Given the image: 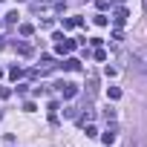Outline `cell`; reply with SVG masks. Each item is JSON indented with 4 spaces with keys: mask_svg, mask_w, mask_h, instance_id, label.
<instances>
[{
    "mask_svg": "<svg viewBox=\"0 0 147 147\" xmlns=\"http://www.w3.org/2000/svg\"><path fill=\"white\" fill-rule=\"evenodd\" d=\"M58 90H61L63 98H75V95H78V87H75V84H69V81H66V84H58Z\"/></svg>",
    "mask_w": 147,
    "mask_h": 147,
    "instance_id": "obj_1",
    "label": "cell"
},
{
    "mask_svg": "<svg viewBox=\"0 0 147 147\" xmlns=\"http://www.w3.org/2000/svg\"><path fill=\"white\" fill-rule=\"evenodd\" d=\"M115 136H118V130H115V124H110V127H107V130L101 133V141H104V144L110 147V144L115 141Z\"/></svg>",
    "mask_w": 147,
    "mask_h": 147,
    "instance_id": "obj_2",
    "label": "cell"
},
{
    "mask_svg": "<svg viewBox=\"0 0 147 147\" xmlns=\"http://www.w3.org/2000/svg\"><path fill=\"white\" fill-rule=\"evenodd\" d=\"M61 66H63V69H69V72H78V69H81V61H75V58H66Z\"/></svg>",
    "mask_w": 147,
    "mask_h": 147,
    "instance_id": "obj_3",
    "label": "cell"
},
{
    "mask_svg": "<svg viewBox=\"0 0 147 147\" xmlns=\"http://www.w3.org/2000/svg\"><path fill=\"white\" fill-rule=\"evenodd\" d=\"M12 49H15V52H20V55H32V46H29V43H18V40H15V43H12Z\"/></svg>",
    "mask_w": 147,
    "mask_h": 147,
    "instance_id": "obj_4",
    "label": "cell"
},
{
    "mask_svg": "<svg viewBox=\"0 0 147 147\" xmlns=\"http://www.w3.org/2000/svg\"><path fill=\"white\" fill-rule=\"evenodd\" d=\"M84 20L81 18H63V29H75V26H81Z\"/></svg>",
    "mask_w": 147,
    "mask_h": 147,
    "instance_id": "obj_5",
    "label": "cell"
},
{
    "mask_svg": "<svg viewBox=\"0 0 147 147\" xmlns=\"http://www.w3.org/2000/svg\"><path fill=\"white\" fill-rule=\"evenodd\" d=\"M113 20H115V26H121V23L127 20V9H121V6H118V9H115V18H113Z\"/></svg>",
    "mask_w": 147,
    "mask_h": 147,
    "instance_id": "obj_6",
    "label": "cell"
},
{
    "mask_svg": "<svg viewBox=\"0 0 147 147\" xmlns=\"http://www.w3.org/2000/svg\"><path fill=\"white\" fill-rule=\"evenodd\" d=\"M107 98H110V101H118V98H121V90H118V87H107Z\"/></svg>",
    "mask_w": 147,
    "mask_h": 147,
    "instance_id": "obj_7",
    "label": "cell"
},
{
    "mask_svg": "<svg viewBox=\"0 0 147 147\" xmlns=\"http://www.w3.org/2000/svg\"><path fill=\"white\" fill-rule=\"evenodd\" d=\"M9 78H12V81L23 78V69H20V66H12V69H9Z\"/></svg>",
    "mask_w": 147,
    "mask_h": 147,
    "instance_id": "obj_8",
    "label": "cell"
},
{
    "mask_svg": "<svg viewBox=\"0 0 147 147\" xmlns=\"http://www.w3.org/2000/svg\"><path fill=\"white\" fill-rule=\"evenodd\" d=\"M32 32H35V26H32V23H23V26H20V35H23V38H29Z\"/></svg>",
    "mask_w": 147,
    "mask_h": 147,
    "instance_id": "obj_9",
    "label": "cell"
},
{
    "mask_svg": "<svg viewBox=\"0 0 147 147\" xmlns=\"http://www.w3.org/2000/svg\"><path fill=\"white\" fill-rule=\"evenodd\" d=\"M40 63H43V69H52V66H55V61H52L49 55H43V58H40Z\"/></svg>",
    "mask_w": 147,
    "mask_h": 147,
    "instance_id": "obj_10",
    "label": "cell"
},
{
    "mask_svg": "<svg viewBox=\"0 0 147 147\" xmlns=\"http://www.w3.org/2000/svg\"><path fill=\"white\" fill-rule=\"evenodd\" d=\"M6 23L15 26V23H18V12H9V15H6Z\"/></svg>",
    "mask_w": 147,
    "mask_h": 147,
    "instance_id": "obj_11",
    "label": "cell"
},
{
    "mask_svg": "<svg viewBox=\"0 0 147 147\" xmlns=\"http://www.w3.org/2000/svg\"><path fill=\"white\" fill-rule=\"evenodd\" d=\"M110 20H107V15H95V26H107Z\"/></svg>",
    "mask_w": 147,
    "mask_h": 147,
    "instance_id": "obj_12",
    "label": "cell"
},
{
    "mask_svg": "<svg viewBox=\"0 0 147 147\" xmlns=\"http://www.w3.org/2000/svg\"><path fill=\"white\" fill-rule=\"evenodd\" d=\"M104 118H107V121H110V118H115V110H113V107H107V110H104Z\"/></svg>",
    "mask_w": 147,
    "mask_h": 147,
    "instance_id": "obj_13",
    "label": "cell"
},
{
    "mask_svg": "<svg viewBox=\"0 0 147 147\" xmlns=\"http://www.w3.org/2000/svg\"><path fill=\"white\" fill-rule=\"evenodd\" d=\"M95 6H98V9H107L110 3H107V0H95Z\"/></svg>",
    "mask_w": 147,
    "mask_h": 147,
    "instance_id": "obj_14",
    "label": "cell"
},
{
    "mask_svg": "<svg viewBox=\"0 0 147 147\" xmlns=\"http://www.w3.org/2000/svg\"><path fill=\"white\" fill-rule=\"evenodd\" d=\"M141 6H144V12H147V0H141Z\"/></svg>",
    "mask_w": 147,
    "mask_h": 147,
    "instance_id": "obj_15",
    "label": "cell"
},
{
    "mask_svg": "<svg viewBox=\"0 0 147 147\" xmlns=\"http://www.w3.org/2000/svg\"><path fill=\"white\" fill-rule=\"evenodd\" d=\"M3 46H6V43H3V40H0V49H3Z\"/></svg>",
    "mask_w": 147,
    "mask_h": 147,
    "instance_id": "obj_16",
    "label": "cell"
},
{
    "mask_svg": "<svg viewBox=\"0 0 147 147\" xmlns=\"http://www.w3.org/2000/svg\"><path fill=\"white\" fill-rule=\"evenodd\" d=\"M0 78H3V69H0Z\"/></svg>",
    "mask_w": 147,
    "mask_h": 147,
    "instance_id": "obj_17",
    "label": "cell"
},
{
    "mask_svg": "<svg viewBox=\"0 0 147 147\" xmlns=\"http://www.w3.org/2000/svg\"><path fill=\"white\" fill-rule=\"evenodd\" d=\"M18 3H23V0H18Z\"/></svg>",
    "mask_w": 147,
    "mask_h": 147,
    "instance_id": "obj_18",
    "label": "cell"
},
{
    "mask_svg": "<svg viewBox=\"0 0 147 147\" xmlns=\"http://www.w3.org/2000/svg\"><path fill=\"white\" fill-rule=\"evenodd\" d=\"M0 26H3V23H0Z\"/></svg>",
    "mask_w": 147,
    "mask_h": 147,
    "instance_id": "obj_19",
    "label": "cell"
}]
</instances>
